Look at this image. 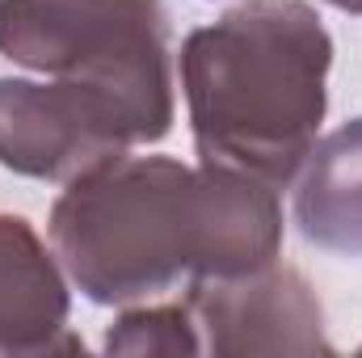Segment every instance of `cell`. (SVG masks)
<instances>
[{"mask_svg": "<svg viewBox=\"0 0 362 358\" xmlns=\"http://www.w3.org/2000/svg\"><path fill=\"white\" fill-rule=\"evenodd\" d=\"M122 114L68 81H0V165L34 181H72L131 148Z\"/></svg>", "mask_w": 362, "mask_h": 358, "instance_id": "obj_5", "label": "cell"}, {"mask_svg": "<svg viewBox=\"0 0 362 358\" xmlns=\"http://www.w3.org/2000/svg\"><path fill=\"white\" fill-rule=\"evenodd\" d=\"M51 245L81 295L127 308L181 278H219L278 262V185L173 156H114L68 181L51 207Z\"/></svg>", "mask_w": 362, "mask_h": 358, "instance_id": "obj_1", "label": "cell"}, {"mask_svg": "<svg viewBox=\"0 0 362 358\" xmlns=\"http://www.w3.org/2000/svg\"><path fill=\"white\" fill-rule=\"evenodd\" d=\"M0 55L105 97L135 144L173 131L169 17L160 0H0Z\"/></svg>", "mask_w": 362, "mask_h": 358, "instance_id": "obj_3", "label": "cell"}, {"mask_svg": "<svg viewBox=\"0 0 362 358\" xmlns=\"http://www.w3.org/2000/svg\"><path fill=\"white\" fill-rule=\"evenodd\" d=\"M295 224L325 253L362 258V118H350L299 165Z\"/></svg>", "mask_w": 362, "mask_h": 358, "instance_id": "obj_7", "label": "cell"}, {"mask_svg": "<svg viewBox=\"0 0 362 358\" xmlns=\"http://www.w3.org/2000/svg\"><path fill=\"white\" fill-rule=\"evenodd\" d=\"M333 8H346V13H362V0H325Z\"/></svg>", "mask_w": 362, "mask_h": 358, "instance_id": "obj_9", "label": "cell"}, {"mask_svg": "<svg viewBox=\"0 0 362 358\" xmlns=\"http://www.w3.org/2000/svg\"><path fill=\"white\" fill-rule=\"evenodd\" d=\"M68 278L55 253L21 215H0V358L76 354L85 342L68 333Z\"/></svg>", "mask_w": 362, "mask_h": 358, "instance_id": "obj_6", "label": "cell"}, {"mask_svg": "<svg viewBox=\"0 0 362 358\" xmlns=\"http://www.w3.org/2000/svg\"><path fill=\"white\" fill-rule=\"evenodd\" d=\"M110 354H202L194 316L185 304L169 308H131L105 333Z\"/></svg>", "mask_w": 362, "mask_h": 358, "instance_id": "obj_8", "label": "cell"}, {"mask_svg": "<svg viewBox=\"0 0 362 358\" xmlns=\"http://www.w3.org/2000/svg\"><path fill=\"white\" fill-rule=\"evenodd\" d=\"M185 308L194 316L202 354H333L312 282L278 262L245 274L189 278Z\"/></svg>", "mask_w": 362, "mask_h": 358, "instance_id": "obj_4", "label": "cell"}, {"mask_svg": "<svg viewBox=\"0 0 362 358\" xmlns=\"http://www.w3.org/2000/svg\"><path fill=\"white\" fill-rule=\"evenodd\" d=\"M333 38L303 0H249L181 42L198 165L286 185L329 110Z\"/></svg>", "mask_w": 362, "mask_h": 358, "instance_id": "obj_2", "label": "cell"}]
</instances>
